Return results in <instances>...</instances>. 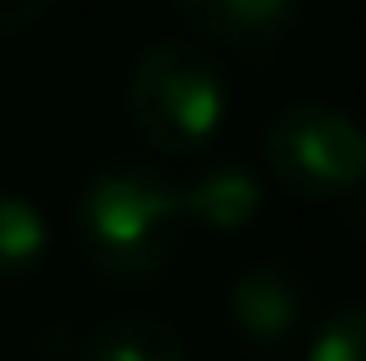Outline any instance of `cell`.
I'll return each instance as SVG.
<instances>
[{"label":"cell","instance_id":"1","mask_svg":"<svg viewBox=\"0 0 366 361\" xmlns=\"http://www.w3.org/2000/svg\"><path fill=\"white\" fill-rule=\"evenodd\" d=\"M181 181L144 159H107L74 197L80 260L112 287H144L181 255L186 239Z\"/></svg>","mask_w":366,"mask_h":361},{"label":"cell","instance_id":"2","mask_svg":"<svg viewBox=\"0 0 366 361\" xmlns=\"http://www.w3.org/2000/svg\"><path fill=\"white\" fill-rule=\"evenodd\" d=\"M133 133L159 159H197L229 122V74L197 37H159L133 59L122 85Z\"/></svg>","mask_w":366,"mask_h":361},{"label":"cell","instance_id":"3","mask_svg":"<svg viewBox=\"0 0 366 361\" xmlns=\"http://www.w3.org/2000/svg\"><path fill=\"white\" fill-rule=\"evenodd\" d=\"M260 165L308 207L356 202L366 186V122L335 102H287L260 128Z\"/></svg>","mask_w":366,"mask_h":361},{"label":"cell","instance_id":"4","mask_svg":"<svg viewBox=\"0 0 366 361\" xmlns=\"http://www.w3.org/2000/svg\"><path fill=\"white\" fill-rule=\"evenodd\" d=\"M223 314H229V330L244 345L287 351L308 330V287L287 266H244L229 282Z\"/></svg>","mask_w":366,"mask_h":361},{"label":"cell","instance_id":"5","mask_svg":"<svg viewBox=\"0 0 366 361\" xmlns=\"http://www.w3.org/2000/svg\"><path fill=\"white\" fill-rule=\"evenodd\" d=\"M197 43L229 54H271L297 27L302 0H170Z\"/></svg>","mask_w":366,"mask_h":361},{"label":"cell","instance_id":"6","mask_svg":"<svg viewBox=\"0 0 366 361\" xmlns=\"http://www.w3.org/2000/svg\"><path fill=\"white\" fill-rule=\"evenodd\" d=\"M181 202H186V223L212 234H239L266 207V181L244 159H207L192 181H181Z\"/></svg>","mask_w":366,"mask_h":361},{"label":"cell","instance_id":"7","mask_svg":"<svg viewBox=\"0 0 366 361\" xmlns=\"http://www.w3.org/2000/svg\"><path fill=\"white\" fill-rule=\"evenodd\" d=\"M69 361H186V340L170 319L112 314L69 345Z\"/></svg>","mask_w":366,"mask_h":361},{"label":"cell","instance_id":"8","mask_svg":"<svg viewBox=\"0 0 366 361\" xmlns=\"http://www.w3.org/2000/svg\"><path fill=\"white\" fill-rule=\"evenodd\" d=\"M48 260V218L37 213L32 197L0 192V287L27 282Z\"/></svg>","mask_w":366,"mask_h":361},{"label":"cell","instance_id":"9","mask_svg":"<svg viewBox=\"0 0 366 361\" xmlns=\"http://www.w3.org/2000/svg\"><path fill=\"white\" fill-rule=\"evenodd\" d=\"M308 361H366V303H345L308 335Z\"/></svg>","mask_w":366,"mask_h":361},{"label":"cell","instance_id":"10","mask_svg":"<svg viewBox=\"0 0 366 361\" xmlns=\"http://www.w3.org/2000/svg\"><path fill=\"white\" fill-rule=\"evenodd\" d=\"M48 6H54V0H0V37L27 32L32 21L48 16Z\"/></svg>","mask_w":366,"mask_h":361},{"label":"cell","instance_id":"11","mask_svg":"<svg viewBox=\"0 0 366 361\" xmlns=\"http://www.w3.org/2000/svg\"><path fill=\"white\" fill-rule=\"evenodd\" d=\"M356 207H361V213H366V186H361V197H356Z\"/></svg>","mask_w":366,"mask_h":361}]
</instances>
